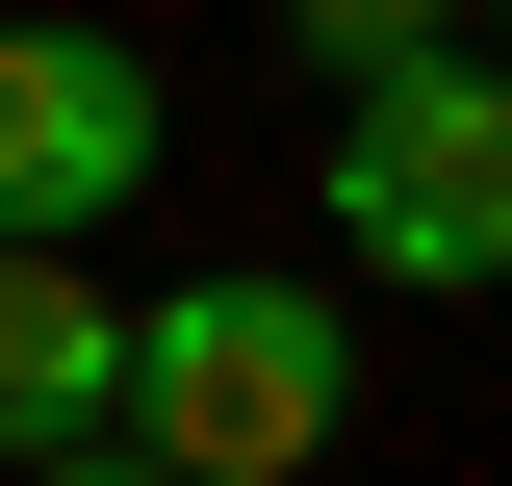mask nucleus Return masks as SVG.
Returning <instances> with one entry per match:
<instances>
[{"instance_id": "4", "label": "nucleus", "mask_w": 512, "mask_h": 486, "mask_svg": "<svg viewBox=\"0 0 512 486\" xmlns=\"http://www.w3.org/2000/svg\"><path fill=\"white\" fill-rule=\"evenodd\" d=\"M77 435H128V307L77 256H0V486L77 461Z\"/></svg>"}, {"instance_id": "1", "label": "nucleus", "mask_w": 512, "mask_h": 486, "mask_svg": "<svg viewBox=\"0 0 512 486\" xmlns=\"http://www.w3.org/2000/svg\"><path fill=\"white\" fill-rule=\"evenodd\" d=\"M359 435V307L333 282H154L128 307V461L154 486H308Z\"/></svg>"}, {"instance_id": "2", "label": "nucleus", "mask_w": 512, "mask_h": 486, "mask_svg": "<svg viewBox=\"0 0 512 486\" xmlns=\"http://www.w3.org/2000/svg\"><path fill=\"white\" fill-rule=\"evenodd\" d=\"M308 205H333V256H359V282L487 307V282H512V77H487V52L359 77V103H333V154H308Z\"/></svg>"}, {"instance_id": "3", "label": "nucleus", "mask_w": 512, "mask_h": 486, "mask_svg": "<svg viewBox=\"0 0 512 486\" xmlns=\"http://www.w3.org/2000/svg\"><path fill=\"white\" fill-rule=\"evenodd\" d=\"M154 154H180V103H154V52L128 26H0V256H77L154 205Z\"/></svg>"}, {"instance_id": "6", "label": "nucleus", "mask_w": 512, "mask_h": 486, "mask_svg": "<svg viewBox=\"0 0 512 486\" xmlns=\"http://www.w3.org/2000/svg\"><path fill=\"white\" fill-rule=\"evenodd\" d=\"M26 486H154V461H128V435H77V461H26Z\"/></svg>"}, {"instance_id": "7", "label": "nucleus", "mask_w": 512, "mask_h": 486, "mask_svg": "<svg viewBox=\"0 0 512 486\" xmlns=\"http://www.w3.org/2000/svg\"><path fill=\"white\" fill-rule=\"evenodd\" d=\"M487 77H512V0H487Z\"/></svg>"}, {"instance_id": "5", "label": "nucleus", "mask_w": 512, "mask_h": 486, "mask_svg": "<svg viewBox=\"0 0 512 486\" xmlns=\"http://www.w3.org/2000/svg\"><path fill=\"white\" fill-rule=\"evenodd\" d=\"M282 52L359 103V77H410V52H461V0H282Z\"/></svg>"}]
</instances>
